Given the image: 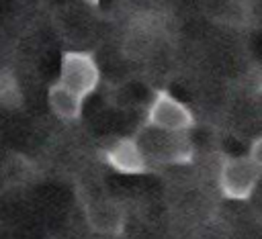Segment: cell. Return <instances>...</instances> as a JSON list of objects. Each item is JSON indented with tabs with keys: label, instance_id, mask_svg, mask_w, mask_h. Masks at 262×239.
<instances>
[{
	"label": "cell",
	"instance_id": "obj_1",
	"mask_svg": "<svg viewBox=\"0 0 262 239\" xmlns=\"http://www.w3.org/2000/svg\"><path fill=\"white\" fill-rule=\"evenodd\" d=\"M135 139L149 165H186L194 157V145L188 133H174L143 123Z\"/></svg>",
	"mask_w": 262,
	"mask_h": 239
},
{
	"label": "cell",
	"instance_id": "obj_3",
	"mask_svg": "<svg viewBox=\"0 0 262 239\" xmlns=\"http://www.w3.org/2000/svg\"><path fill=\"white\" fill-rule=\"evenodd\" d=\"M145 123L164 131L188 133L194 127V114L182 100H178L168 90H156L147 106Z\"/></svg>",
	"mask_w": 262,
	"mask_h": 239
},
{
	"label": "cell",
	"instance_id": "obj_6",
	"mask_svg": "<svg viewBox=\"0 0 262 239\" xmlns=\"http://www.w3.org/2000/svg\"><path fill=\"white\" fill-rule=\"evenodd\" d=\"M104 161L115 172L127 174V176L145 174L151 168L145 153L141 151L135 135L133 137H123V139H117L115 143H111L104 149Z\"/></svg>",
	"mask_w": 262,
	"mask_h": 239
},
{
	"label": "cell",
	"instance_id": "obj_4",
	"mask_svg": "<svg viewBox=\"0 0 262 239\" xmlns=\"http://www.w3.org/2000/svg\"><path fill=\"white\" fill-rule=\"evenodd\" d=\"M63 86L80 94L82 98L90 96L100 82V67L92 53L88 51H66L59 59V78Z\"/></svg>",
	"mask_w": 262,
	"mask_h": 239
},
{
	"label": "cell",
	"instance_id": "obj_9",
	"mask_svg": "<svg viewBox=\"0 0 262 239\" xmlns=\"http://www.w3.org/2000/svg\"><path fill=\"white\" fill-rule=\"evenodd\" d=\"M248 155L258 163V165H262V133L252 141V145H250V151H248Z\"/></svg>",
	"mask_w": 262,
	"mask_h": 239
},
{
	"label": "cell",
	"instance_id": "obj_5",
	"mask_svg": "<svg viewBox=\"0 0 262 239\" xmlns=\"http://www.w3.org/2000/svg\"><path fill=\"white\" fill-rule=\"evenodd\" d=\"M86 223L100 235H121L125 229V208L113 198H92L84 206Z\"/></svg>",
	"mask_w": 262,
	"mask_h": 239
},
{
	"label": "cell",
	"instance_id": "obj_2",
	"mask_svg": "<svg viewBox=\"0 0 262 239\" xmlns=\"http://www.w3.org/2000/svg\"><path fill=\"white\" fill-rule=\"evenodd\" d=\"M262 180V165L246 155H223L219 163L217 184L229 200H250Z\"/></svg>",
	"mask_w": 262,
	"mask_h": 239
},
{
	"label": "cell",
	"instance_id": "obj_7",
	"mask_svg": "<svg viewBox=\"0 0 262 239\" xmlns=\"http://www.w3.org/2000/svg\"><path fill=\"white\" fill-rule=\"evenodd\" d=\"M47 104L57 118L72 123L80 118L84 108V98L74 90H70L68 86H63L61 82H53L47 90Z\"/></svg>",
	"mask_w": 262,
	"mask_h": 239
},
{
	"label": "cell",
	"instance_id": "obj_8",
	"mask_svg": "<svg viewBox=\"0 0 262 239\" xmlns=\"http://www.w3.org/2000/svg\"><path fill=\"white\" fill-rule=\"evenodd\" d=\"M23 104V90L10 69H0V108H18Z\"/></svg>",
	"mask_w": 262,
	"mask_h": 239
},
{
	"label": "cell",
	"instance_id": "obj_10",
	"mask_svg": "<svg viewBox=\"0 0 262 239\" xmlns=\"http://www.w3.org/2000/svg\"><path fill=\"white\" fill-rule=\"evenodd\" d=\"M86 4H90V6H98L100 4V0H84Z\"/></svg>",
	"mask_w": 262,
	"mask_h": 239
}]
</instances>
